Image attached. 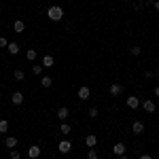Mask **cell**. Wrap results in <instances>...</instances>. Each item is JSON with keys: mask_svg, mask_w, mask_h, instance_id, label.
Here are the masks:
<instances>
[{"mask_svg": "<svg viewBox=\"0 0 159 159\" xmlns=\"http://www.w3.org/2000/svg\"><path fill=\"white\" fill-rule=\"evenodd\" d=\"M112 153H115L117 157H121V155H125V144H123V142H117V144L112 147Z\"/></svg>", "mask_w": 159, "mask_h": 159, "instance_id": "52a82bcc", "label": "cell"}, {"mask_svg": "<svg viewBox=\"0 0 159 159\" xmlns=\"http://www.w3.org/2000/svg\"><path fill=\"white\" fill-rule=\"evenodd\" d=\"M155 9H157V11H159V0H155Z\"/></svg>", "mask_w": 159, "mask_h": 159, "instance_id": "4dcf8cb0", "label": "cell"}, {"mask_svg": "<svg viewBox=\"0 0 159 159\" xmlns=\"http://www.w3.org/2000/svg\"><path fill=\"white\" fill-rule=\"evenodd\" d=\"M7 45H9V40H7L4 36H0V47H7Z\"/></svg>", "mask_w": 159, "mask_h": 159, "instance_id": "83f0119b", "label": "cell"}, {"mask_svg": "<svg viewBox=\"0 0 159 159\" xmlns=\"http://www.w3.org/2000/svg\"><path fill=\"white\" fill-rule=\"evenodd\" d=\"M7 132H9V121L0 119V134H7Z\"/></svg>", "mask_w": 159, "mask_h": 159, "instance_id": "d6986e66", "label": "cell"}, {"mask_svg": "<svg viewBox=\"0 0 159 159\" xmlns=\"http://www.w3.org/2000/svg\"><path fill=\"white\" fill-rule=\"evenodd\" d=\"M142 108L147 110V112H155L157 106H155V102H153V100H144V102H142Z\"/></svg>", "mask_w": 159, "mask_h": 159, "instance_id": "30bf717a", "label": "cell"}, {"mask_svg": "<svg viewBox=\"0 0 159 159\" xmlns=\"http://www.w3.org/2000/svg\"><path fill=\"white\" fill-rule=\"evenodd\" d=\"M87 159H100L98 151H96V148H89V153H87Z\"/></svg>", "mask_w": 159, "mask_h": 159, "instance_id": "7402d4cb", "label": "cell"}, {"mask_svg": "<svg viewBox=\"0 0 159 159\" xmlns=\"http://www.w3.org/2000/svg\"><path fill=\"white\" fill-rule=\"evenodd\" d=\"M13 30H15L17 34H21V32H25V24L21 21V19H17V21L13 24Z\"/></svg>", "mask_w": 159, "mask_h": 159, "instance_id": "7c38bea8", "label": "cell"}, {"mask_svg": "<svg viewBox=\"0 0 159 159\" xmlns=\"http://www.w3.org/2000/svg\"><path fill=\"white\" fill-rule=\"evenodd\" d=\"M7 51H9L11 55H17V53H19V45H17V43H9V45H7Z\"/></svg>", "mask_w": 159, "mask_h": 159, "instance_id": "5bb4252c", "label": "cell"}, {"mask_svg": "<svg viewBox=\"0 0 159 159\" xmlns=\"http://www.w3.org/2000/svg\"><path fill=\"white\" fill-rule=\"evenodd\" d=\"M155 74H157V76H159V66H157V72H155Z\"/></svg>", "mask_w": 159, "mask_h": 159, "instance_id": "d6a6232c", "label": "cell"}, {"mask_svg": "<svg viewBox=\"0 0 159 159\" xmlns=\"http://www.w3.org/2000/svg\"><path fill=\"white\" fill-rule=\"evenodd\" d=\"M4 144H7V148H15L17 147V138H15V136H9V138L4 140Z\"/></svg>", "mask_w": 159, "mask_h": 159, "instance_id": "9a60e30c", "label": "cell"}, {"mask_svg": "<svg viewBox=\"0 0 159 159\" xmlns=\"http://www.w3.org/2000/svg\"><path fill=\"white\" fill-rule=\"evenodd\" d=\"M98 115H100V112H98V108H96V106H93V108H89V117H91V119H96Z\"/></svg>", "mask_w": 159, "mask_h": 159, "instance_id": "cb8c5ba5", "label": "cell"}, {"mask_svg": "<svg viewBox=\"0 0 159 159\" xmlns=\"http://www.w3.org/2000/svg\"><path fill=\"white\" fill-rule=\"evenodd\" d=\"M57 151H60V153H64V155H66V153H70V151H72L70 140H61L60 144H57Z\"/></svg>", "mask_w": 159, "mask_h": 159, "instance_id": "277c9868", "label": "cell"}, {"mask_svg": "<svg viewBox=\"0 0 159 159\" xmlns=\"http://www.w3.org/2000/svg\"><path fill=\"white\" fill-rule=\"evenodd\" d=\"M132 132H134V134H142V132H144V123L142 121H134L132 123Z\"/></svg>", "mask_w": 159, "mask_h": 159, "instance_id": "9c48e42d", "label": "cell"}, {"mask_svg": "<svg viewBox=\"0 0 159 159\" xmlns=\"http://www.w3.org/2000/svg\"><path fill=\"white\" fill-rule=\"evenodd\" d=\"M153 93H155V96L159 98V87H155V91H153Z\"/></svg>", "mask_w": 159, "mask_h": 159, "instance_id": "f1b7e54d", "label": "cell"}, {"mask_svg": "<svg viewBox=\"0 0 159 159\" xmlns=\"http://www.w3.org/2000/svg\"><path fill=\"white\" fill-rule=\"evenodd\" d=\"M140 159H153V157H151V155H142Z\"/></svg>", "mask_w": 159, "mask_h": 159, "instance_id": "f546056e", "label": "cell"}, {"mask_svg": "<svg viewBox=\"0 0 159 159\" xmlns=\"http://www.w3.org/2000/svg\"><path fill=\"white\" fill-rule=\"evenodd\" d=\"M127 106H129V108H138V106H140V98L129 96V98H127Z\"/></svg>", "mask_w": 159, "mask_h": 159, "instance_id": "4fadbf2b", "label": "cell"}, {"mask_svg": "<svg viewBox=\"0 0 159 159\" xmlns=\"http://www.w3.org/2000/svg\"><path fill=\"white\" fill-rule=\"evenodd\" d=\"M32 74L34 76H40L43 74V64H32Z\"/></svg>", "mask_w": 159, "mask_h": 159, "instance_id": "e0dca14e", "label": "cell"}, {"mask_svg": "<svg viewBox=\"0 0 159 159\" xmlns=\"http://www.w3.org/2000/svg\"><path fill=\"white\" fill-rule=\"evenodd\" d=\"M40 85H43V87H51V85H53L51 76H43V79H40Z\"/></svg>", "mask_w": 159, "mask_h": 159, "instance_id": "44dd1931", "label": "cell"}, {"mask_svg": "<svg viewBox=\"0 0 159 159\" xmlns=\"http://www.w3.org/2000/svg\"><path fill=\"white\" fill-rule=\"evenodd\" d=\"M119 159H129V157H125V155H121V157H119Z\"/></svg>", "mask_w": 159, "mask_h": 159, "instance_id": "1f68e13d", "label": "cell"}, {"mask_svg": "<svg viewBox=\"0 0 159 159\" xmlns=\"http://www.w3.org/2000/svg\"><path fill=\"white\" fill-rule=\"evenodd\" d=\"M68 115H70V110L66 108V106H60V108H57V119H60V121H66Z\"/></svg>", "mask_w": 159, "mask_h": 159, "instance_id": "8992f818", "label": "cell"}, {"mask_svg": "<svg viewBox=\"0 0 159 159\" xmlns=\"http://www.w3.org/2000/svg\"><path fill=\"white\" fill-rule=\"evenodd\" d=\"M24 93H21V91H15V93H13L11 96V102L13 104H15V106H19V104H24Z\"/></svg>", "mask_w": 159, "mask_h": 159, "instance_id": "5b68a950", "label": "cell"}, {"mask_svg": "<svg viewBox=\"0 0 159 159\" xmlns=\"http://www.w3.org/2000/svg\"><path fill=\"white\" fill-rule=\"evenodd\" d=\"M53 64H55V60H53L51 55H45V57H43V68H51Z\"/></svg>", "mask_w": 159, "mask_h": 159, "instance_id": "2e32d148", "label": "cell"}, {"mask_svg": "<svg viewBox=\"0 0 159 159\" xmlns=\"http://www.w3.org/2000/svg\"><path fill=\"white\" fill-rule=\"evenodd\" d=\"M121 93H123V85H119V83L110 85V96H121Z\"/></svg>", "mask_w": 159, "mask_h": 159, "instance_id": "ba28073f", "label": "cell"}, {"mask_svg": "<svg viewBox=\"0 0 159 159\" xmlns=\"http://www.w3.org/2000/svg\"><path fill=\"white\" fill-rule=\"evenodd\" d=\"M85 144H87V147H89V148H93V147H96V144H98V138H96V136H93V134L85 136Z\"/></svg>", "mask_w": 159, "mask_h": 159, "instance_id": "8fae6325", "label": "cell"}, {"mask_svg": "<svg viewBox=\"0 0 159 159\" xmlns=\"http://www.w3.org/2000/svg\"><path fill=\"white\" fill-rule=\"evenodd\" d=\"M25 57H28L30 61H34V60H36V49H28V51H25Z\"/></svg>", "mask_w": 159, "mask_h": 159, "instance_id": "ffe728a7", "label": "cell"}, {"mask_svg": "<svg viewBox=\"0 0 159 159\" xmlns=\"http://www.w3.org/2000/svg\"><path fill=\"white\" fill-rule=\"evenodd\" d=\"M60 132H61L64 136H68L70 132H72V129H70V125H68L66 121H61V125H60Z\"/></svg>", "mask_w": 159, "mask_h": 159, "instance_id": "ac0fdd59", "label": "cell"}, {"mask_svg": "<svg viewBox=\"0 0 159 159\" xmlns=\"http://www.w3.org/2000/svg\"><path fill=\"white\" fill-rule=\"evenodd\" d=\"M76 96H79V100H89V98H91V89H89L87 85L79 87V91H76Z\"/></svg>", "mask_w": 159, "mask_h": 159, "instance_id": "7a4b0ae2", "label": "cell"}, {"mask_svg": "<svg viewBox=\"0 0 159 159\" xmlns=\"http://www.w3.org/2000/svg\"><path fill=\"white\" fill-rule=\"evenodd\" d=\"M40 153H43V151H40L38 144H32V147L28 148V157H30V159H38V157H40Z\"/></svg>", "mask_w": 159, "mask_h": 159, "instance_id": "3957f363", "label": "cell"}, {"mask_svg": "<svg viewBox=\"0 0 159 159\" xmlns=\"http://www.w3.org/2000/svg\"><path fill=\"white\" fill-rule=\"evenodd\" d=\"M11 159H21V153H19V151H15V148H13V151H11Z\"/></svg>", "mask_w": 159, "mask_h": 159, "instance_id": "d4e9b609", "label": "cell"}, {"mask_svg": "<svg viewBox=\"0 0 159 159\" xmlns=\"http://www.w3.org/2000/svg\"><path fill=\"white\" fill-rule=\"evenodd\" d=\"M47 17H49L51 21H60L61 17H64V9H61V7H57V4H53V7H49V9H47Z\"/></svg>", "mask_w": 159, "mask_h": 159, "instance_id": "6da1fadb", "label": "cell"}, {"mask_svg": "<svg viewBox=\"0 0 159 159\" xmlns=\"http://www.w3.org/2000/svg\"><path fill=\"white\" fill-rule=\"evenodd\" d=\"M13 76H15V79H17V81H24V70H19V68H17V70H15V72H13Z\"/></svg>", "mask_w": 159, "mask_h": 159, "instance_id": "603a6c76", "label": "cell"}, {"mask_svg": "<svg viewBox=\"0 0 159 159\" xmlns=\"http://www.w3.org/2000/svg\"><path fill=\"white\" fill-rule=\"evenodd\" d=\"M134 9H136V11H142V9H144V4H142V2H134Z\"/></svg>", "mask_w": 159, "mask_h": 159, "instance_id": "4316f807", "label": "cell"}, {"mask_svg": "<svg viewBox=\"0 0 159 159\" xmlns=\"http://www.w3.org/2000/svg\"><path fill=\"white\" fill-rule=\"evenodd\" d=\"M129 53H132V55H140V53H142V49H140V47H132V49H129Z\"/></svg>", "mask_w": 159, "mask_h": 159, "instance_id": "484cf974", "label": "cell"}]
</instances>
